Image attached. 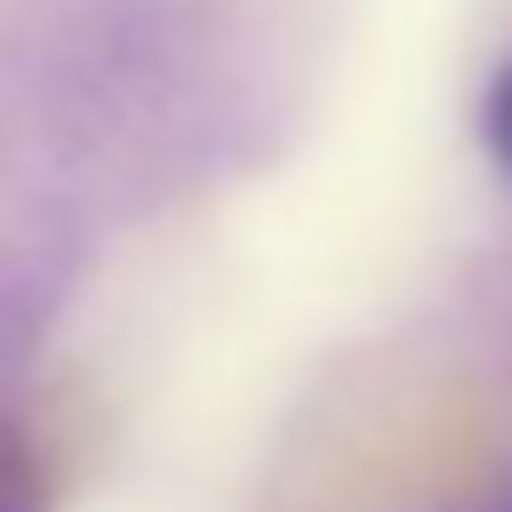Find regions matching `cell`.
Instances as JSON below:
<instances>
[{
	"instance_id": "obj_1",
	"label": "cell",
	"mask_w": 512,
	"mask_h": 512,
	"mask_svg": "<svg viewBox=\"0 0 512 512\" xmlns=\"http://www.w3.org/2000/svg\"><path fill=\"white\" fill-rule=\"evenodd\" d=\"M0 512H53V460L16 415H0Z\"/></svg>"
},
{
	"instance_id": "obj_2",
	"label": "cell",
	"mask_w": 512,
	"mask_h": 512,
	"mask_svg": "<svg viewBox=\"0 0 512 512\" xmlns=\"http://www.w3.org/2000/svg\"><path fill=\"white\" fill-rule=\"evenodd\" d=\"M482 144H490V159L512 181V68H497V83L482 91Z\"/></svg>"
}]
</instances>
